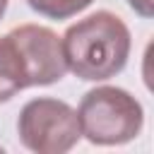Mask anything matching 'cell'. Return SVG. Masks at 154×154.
Masks as SVG:
<instances>
[{
    "instance_id": "obj_3",
    "label": "cell",
    "mask_w": 154,
    "mask_h": 154,
    "mask_svg": "<svg viewBox=\"0 0 154 154\" xmlns=\"http://www.w3.org/2000/svg\"><path fill=\"white\" fill-rule=\"evenodd\" d=\"M17 135L29 152L65 154L79 142L82 130L77 111L67 101L38 96L22 106L17 118Z\"/></svg>"
},
{
    "instance_id": "obj_2",
    "label": "cell",
    "mask_w": 154,
    "mask_h": 154,
    "mask_svg": "<svg viewBox=\"0 0 154 154\" xmlns=\"http://www.w3.org/2000/svg\"><path fill=\"white\" fill-rule=\"evenodd\" d=\"M79 130L91 144L113 147L135 140L144 125L142 103L123 87L101 84L89 89L77 108Z\"/></svg>"
},
{
    "instance_id": "obj_5",
    "label": "cell",
    "mask_w": 154,
    "mask_h": 154,
    "mask_svg": "<svg viewBox=\"0 0 154 154\" xmlns=\"http://www.w3.org/2000/svg\"><path fill=\"white\" fill-rule=\"evenodd\" d=\"M29 87L26 67L22 53L10 34L0 36V103L14 99L22 89Z\"/></svg>"
},
{
    "instance_id": "obj_8",
    "label": "cell",
    "mask_w": 154,
    "mask_h": 154,
    "mask_svg": "<svg viewBox=\"0 0 154 154\" xmlns=\"http://www.w3.org/2000/svg\"><path fill=\"white\" fill-rule=\"evenodd\" d=\"M7 2H10V0H0V19H2V14H5V10H7Z\"/></svg>"
},
{
    "instance_id": "obj_7",
    "label": "cell",
    "mask_w": 154,
    "mask_h": 154,
    "mask_svg": "<svg viewBox=\"0 0 154 154\" xmlns=\"http://www.w3.org/2000/svg\"><path fill=\"white\" fill-rule=\"evenodd\" d=\"M128 5L142 17V19H149L154 14V0H128Z\"/></svg>"
},
{
    "instance_id": "obj_4",
    "label": "cell",
    "mask_w": 154,
    "mask_h": 154,
    "mask_svg": "<svg viewBox=\"0 0 154 154\" xmlns=\"http://www.w3.org/2000/svg\"><path fill=\"white\" fill-rule=\"evenodd\" d=\"M7 34L22 53L29 87H48L65 77L67 65L63 55V41L53 29L41 24H19Z\"/></svg>"
},
{
    "instance_id": "obj_6",
    "label": "cell",
    "mask_w": 154,
    "mask_h": 154,
    "mask_svg": "<svg viewBox=\"0 0 154 154\" xmlns=\"http://www.w3.org/2000/svg\"><path fill=\"white\" fill-rule=\"evenodd\" d=\"M94 0H26V5L46 19H70L84 12Z\"/></svg>"
},
{
    "instance_id": "obj_1",
    "label": "cell",
    "mask_w": 154,
    "mask_h": 154,
    "mask_svg": "<svg viewBox=\"0 0 154 154\" xmlns=\"http://www.w3.org/2000/svg\"><path fill=\"white\" fill-rule=\"evenodd\" d=\"M60 41L67 70L84 82H103L123 72L132 48L128 24L108 10L77 19Z\"/></svg>"
}]
</instances>
